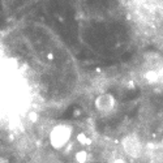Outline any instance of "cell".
Instances as JSON below:
<instances>
[{"label":"cell","mask_w":163,"mask_h":163,"mask_svg":"<svg viewBox=\"0 0 163 163\" xmlns=\"http://www.w3.org/2000/svg\"><path fill=\"white\" fill-rule=\"evenodd\" d=\"M70 137V129L67 127H58L51 134V144L55 148H63Z\"/></svg>","instance_id":"cell-1"},{"label":"cell","mask_w":163,"mask_h":163,"mask_svg":"<svg viewBox=\"0 0 163 163\" xmlns=\"http://www.w3.org/2000/svg\"><path fill=\"white\" fill-rule=\"evenodd\" d=\"M97 106L101 108V110H110L113 106V98L111 95H103L99 97L97 101Z\"/></svg>","instance_id":"cell-2"}]
</instances>
